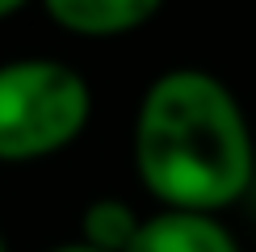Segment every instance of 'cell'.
Returning <instances> with one entry per match:
<instances>
[{"label": "cell", "instance_id": "cell-3", "mask_svg": "<svg viewBox=\"0 0 256 252\" xmlns=\"http://www.w3.org/2000/svg\"><path fill=\"white\" fill-rule=\"evenodd\" d=\"M50 26L76 38H126L160 17L156 0H46L42 4Z\"/></svg>", "mask_w": 256, "mask_h": 252}, {"label": "cell", "instance_id": "cell-4", "mask_svg": "<svg viewBox=\"0 0 256 252\" xmlns=\"http://www.w3.org/2000/svg\"><path fill=\"white\" fill-rule=\"evenodd\" d=\"M130 252H240V240L218 214L156 210V214H143Z\"/></svg>", "mask_w": 256, "mask_h": 252}, {"label": "cell", "instance_id": "cell-7", "mask_svg": "<svg viewBox=\"0 0 256 252\" xmlns=\"http://www.w3.org/2000/svg\"><path fill=\"white\" fill-rule=\"evenodd\" d=\"M17 13H21V0H0V21H8Z\"/></svg>", "mask_w": 256, "mask_h": 252}, {"label": "cell", "instance_id": "cell-1", "mask_svg": "<svg viewBox=\"0 0 256 252\" xmlns=\"http://www.w3.org/2000/svg\"><path fill=\"white\" fill-rule=\"evenodd\" d=\"M130 164L160 210L222 214L256 181L252 122L214 72L168 68L138 97Z\"/></svg>", "mask_w": 256, "mask_h": 252}, {"label": "cell", "instance_id": "cell-2", "mask_svg": "<svg viewBox=\"0 0 256 252\" xmlns=\"http://www.w3.org/2000/svg\"><path fill=\"white\" fill-rule=\"evenodd\" d=\"M92 88L55 55H17L0 63V164L59 156L88 130Z\"/></svg>", "mask_w": 256, "mask_h": 252}, {"label": "cell", "instance_id": "cell-6", "mask_svg": "<svg viewBox=\"0 0 256 252\" xmlns=\"http://www.w3.org/2000/svg\"><path fill=\"white\" fill-rule=\"evenodd\" d=\"M46 252H97V248L80 244V240H68V244H55V248H46Z\"/></svg>", "mask_w": 256, "mask_h": 252}, {"label": "cell", "instance_id": "cell-5", "mask_svg": "<svg viewBox=\"0 0 256 252\" xmlns=\"http://www.w3.org/2000/svg\"><path fill=\"white\" fill-rule=\"evenodd\" d=\"M143 214L126 202V198H92L80 210V244L97 248V252H130Z\"/></svg>", "mask_w": 256, "mask_h": 252}, {"label": "cell", "instance_id": "cell-8", "mask_svg": "<svg viewBox=\"0 0 256 252\" xmlns=\"http://www.w3.org/2000/svg\"><path fill=\"white\" fill-rule=\"evenodd\" d=\"M0 252H8V240H4V231H0Z\"/></svg>", "mask_w": 256, "mask_h": 252}]
</instances>
